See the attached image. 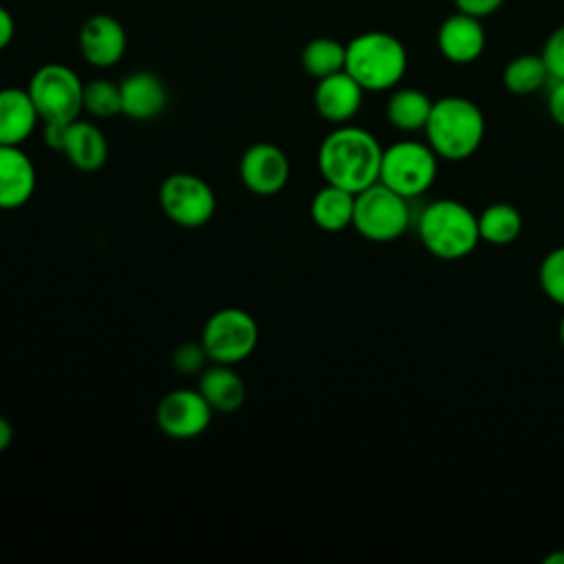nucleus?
<instances>
[{"mask_svg":"<svg viewBox=\"0 0 564 564\" xmlns=\"http://www.w3.org/2000/svg\"><path fill=\"white\" fill-rule=\"evenodd\" d=\"M383 148L377 137L357 126H339L328 132L317 150V167L326 183L352 194L379 181Z\"/></svg>","mask_w":564,"mask_h":564,"instance_id":"f257e3e1","label":"nucleus"},{"mask_svg":"<svg viewBox=\"0 0 564 564\" xmlns=\"http://www.w3.org/2000/svg\"><path fill=\"white\" fill-rule=\"evenodd\" d=\"M427 145L445 161H465L482 143L485 117L482 110L467 97L447 95L432 104L425 123Z\"/></svg>","mask_w":564,"mask_h":564,"instance_id":"f03ea898","label":"nucleus"},{"mask_svg":"<svg viewBox=\"0 0 564 564\" xmlns=\"http://www.w3.org/2000/svg\"><path fill=\"white\" fill-rule=\"evenodd\" d=\"M344 70L364 90H390L408 70V51L392 33L366 31L346 44Z\"/></svg>","mask_w":564,"mask_h":564,"instance_id":"7ed1b4c3","label":"nucleus"},{"mask_svg":"<svg viewBox=\"0 0 564 564\" xmlns=\"http://www.w3.org/2000/svg\"><path fill=\"white\" fill-rule=\"evenodd\" d=\"M419 238L432 256L460 260L480 242L478 216L454 198L434 200L419 216Z\"/></svg>","mask_w":564,"mask_h":564,"instance_id":"20e7f679","label":"nucleus"},{"mask_svg":"<svg viewBox=\"0 0 564 564\" xmlns=\"http://www.w3.org/2000/svg\"><path fill=\"white\" fill-rule=\"evenodd\" d=\"M436 172L438 156L427 143L397 141L381 154L379 183L410 200L432 187Z\"/></svg>","mask_w":564,"mask_h":564,"instance_id":"39448f33","label":"nucleus"},{"mask_svg":"<svg viewBox=\"0 0 564 564\" xmlns=\"http://www.w3.org/2000/svg\"><path fill=\"white\" fill-rule=\"evenodd\" d=\"M410 225L408 198L383 183H372L355 194L352 227L372 242H390L405 234Z\"/></svg>","mask_w":564,"mask_h":564,"instance_id":"423d86ee","label":"nucleus"},{"mask_svg":"<svg viewBox=\"0 0 564 564\" xmlns=\"http://www.w3.org/2000/svg\"><path fill=\"white\" fill-rule=\"evenodd\" d=\"M29 95L42 121L70 123L84 110V84L79 75L57 62L40 66L29 82Z\"/></svg>","mask_w":564,"mask_h":564,"instance_id":"0eeeda50","label":"nucleus"},{"mask_svg":"<svg viewBox=\"0 0 564 564\" xmlns=\"http://www.w3.org/2000/svg\"><path fill=\"white\" fill-rule=\"evenodd\" d=\"M256 317L242 308H220L203 326L200 344L214 364H238L247 359L258 346Z\"/></svg>","mask_w":564,"mask_h":564,"instance_id":"6e6552de","label":"nucleus"},{"mask_svg":"<svg viewBox=\"0 0 564 564\" xmlns=\"http://www.w3.org/2000/svg\"><path fill=\"white\" fill-rule=\"evenodd\" d=\"M163 214L178 227H203L216 212V194L207 181L189 172H174L159 187Z\"/></svg>","mask_w":564,"mask_h":564,"instance_id":"1a4fd4ad","label":"nucleus"},{"mask_svg":"<svg viewBox=\"0 0 564 564\" xmlns=\"http://www.w3.org/2000/svg\"><path fill=\"white\" fill-rule=\"evenodd\" d=\"M212 405L200 390L178 388L167 392L156 405V425L170 438L187 441L203 434L212 423Z\"/></svg>","mask_w":564,"mask_h":564,"instance_id":"9d476101","label":"nucleus"},{"mask_svg":"<svg viewBox=\"0 0 564 564\" xmlns=\"http://www.w3.org/2000/svg\"><path fill=\"white\" fill-rule=\"evenodd\" d=\"M242 185L258 196H273L282 192L291 176V163L282 148L260 141L245 150L240 165Z\"/></svg>","mask_w":564,"mask_h":564,"instance_id":"9b49d317","label":"nucleus"},{"mask_svg":"<svg viewBox=\"0 0 564 564\" xmlns=\"http://www.w3.org/2000/svg\"><path fill=\"white\" fill-rule=\"evenodd\" d=\"M77 42L82 57L97 68L115 66L126 53V31L117 18L106 13L90 15L82 24Z\"/></svg>","mask_w":564,"mask_h":564,"instance_id":"f8f14e48","label":"nucleus"},{"mask_svg":"<svg viewBox=\"0 0 564 564\" xmlns=\"http://www.w3.org/2000/svg\"><path fill=\"white\" fill-rule=\"evenodd\" d=\"M485 29L480 18L456 11L447 15L436 33V46L441 55L452 64H471L485 51Z\"/></svg>","mask_w":564,"mask_h":564,"instance_id":"ddd939ff","label":"nucleus"},{"mask_svg":"<svg viewBox=\"0 0 564 564\" xmlns=\"http://www.w3.org/2000/svg\"><path fill=\"white\" fill-rule=\"evenodd\" d=\"M37 174L31 156L20 145L0 143V209H18L31 200Z\"/></svg>","mask_w":564,"mask_h":564,"instance_id":"4468645a","label":"nucleus"},{"mask_svg":"<svg viewBox=\"0 0 564 564\" xmlns=\"http://www.w3.org/2000/svg\"><path fill=\"white\" fill-rule=\"evenodd\" d=\"M313 99L315 110L322 119L333 123H346L359 112L364 101V88L346 70H339L317 79Z\"/></svg>","mask_w":564,"mask_h":564,"instance_id":"2eb2a0df","label":"nucleus"},{"mask_svg":"<svg viewBox=\"0 0 564 564\" xmlns=\"http://www.w3.org/2000/svg\"><path fill=\"white\" fill-rule=\"evenodd\" d=\"M121 112L130 119L145 121L161 115L167 106L165 84L150 70H137L121 84Z\"/></svg>","mask_w":564,"mask_h":564,"instance_id":"dca6fc26","label":"nucleus"},{"mask_svg":"<svg viewBox=\"0 0 564 564\" xmlns=\"http://www.w3.org/2000/svg\"><path fill=\"white\" fill-rule=\"evenodd\" d=\"M40 121L37 108L26 88L9 86L0 90V143L22 145Z\"/></svg>","mask_w":564,"mask_h":564,"instance_id":"f3484780","label":"nucleus"},{"mask_svg":"<svg viewBox=\"0 0 564 564\" xmlns=\"http://www.w3.org/2000/svg\"><path fill=\"white\" fill-rule=\"evenodd\" d=\"M198 390L214 412H236L245 403V381L229 364H214L198 372Z\"/></svg>","mask_w":564,"mask_h":564,"instance_id":"a211bd4d","label":"nucleus"},{"mask_svg":"<svg viewBox=\"0 0 564 564\" xmlns=\"http://www.w3.org/2000/svg\"><path fill=\"white\" fill-rule=\"evenodd\" d=\"M62 152L77 170L95 172L108 159V141L95 123L75 119L66 128V141Z\"/></svg>","mask_w":564,"mask_h":564,"instance_id":"6ab92c4d","label":"nucleus"},{"mask_svg":"<svg viewBox=\"0 0 564 564\" xmlns=\"http://www.w3.org/2000/svg\"><path fill=\"white\" fill-rule=\"evenodd\" d=\"M352 209H355V194L326 183L322 189L315 192L311 200V218L313 223L328 231L337 234L352 225Z\"/></svg>","mask_w":564,"mask_h":564,"instance_id":"aec40b11","label":"nucleus"},{"mask_svg":"<svg viewBox=\"0 0 564 564\" xmlns=\"http://www.w3.org/2000/svg\"><path fill=\"white\" fill-rule=\"evenodd\" d=\"M432 99L419 88H399L388 97L386 117L401 132L423 130L432 110Z\"/></svg>","mask_w":564,"mask_h":564,"instance_id":"412c9836","label":"nucleus"},{"mask_svg":"<svg viewBox=\"0 0 564 564\" xmlns=\"http://www.w3.org/2000/svg\"><path fill=\"white\" fill-rule=\"evenodd\" d=\"M478 231L489 245H509L522 231V216L509 203H491L478 214Z\"/></svg>","mask_w":564,"mask_h":564,"instance_id":"4be33fe9","label":"nucleus"},{"mask_svg":"<svg viewBox=\"0 0 564 564\" xmlns=\"http://www.w3.org/2000/svg\"><path fill=\"white\" fill-rule=\"evenodd\" d=\"M549 70L540 55H518L507 62L502 70V84L513 95H533L549 82Z\"/></svg>","mask_w":564,"mask_h":564,"instance_id":"5701e85b","label":"nucleus"},{"mask_svg":"<svg viewBox=\"0 0 564 564\" xmlns=\"http://www.w3.org/2000/svg\"><path fill=\"white\" fill-rule=\"evenodd\" d=\"M346 46L333 37H315L302 48V68L315 77H328L344 70Z\"/></svg>","mask_w":564,"mask_h":564,"instance_id":"b1692460","label":"nucleus"},{"mask_svg":"<svg viewBox=\"0 0 564 564\" xmlns=\"http://www.w3.org/2000/svg\"><path fill=\"white\" fill-rule=\"evenodd\" d=\"M84 110L93 117L108 119L121 112V90L119 84L110 79H93L84 84Z\"/></svg>","mask_w":564,"mask_h":564,"instance_id":"393cba45","label":"nucleus"},{"mask_svg":"<svg viewBox=\"0 0 564 564\" xmlns=\"http://www.w3.org/2000/svg\"><path fill=\"white\" fill-rule=\"evenodd\" d=\"M540 289L549 300L564 306V245L551 249L538 269Z\"/></svg>","mask_w":564,"mask_h":564,"instance_id":"a878e982","label":"nucleus"},{"mask_svg":"<svg viewBox=\"0 0 564 564\" xmlns=\"http://www.w3.org/2000/svg\"><path fill=\"white\" fill-rule=\"evenodd\" d=\"M540 57L551 79H564V24L553 29L542 44Z\"/></svg>","mask_w":564,"mask_h":564,"instance_id":"bb28decb","label":"nucleus"},{"mask_svg":"<svg viewBox=\"0 0 564 564\" xmlns=\"http://www.w3.org/2000/svg\"><path fill=\"white\" fill-rule=\"evenodd\" d=\"M207 350L200 341H185L181 346L174 348L172 352V366L181 372V375H196L205 368L207 361Z\"/></svg>","mask_w":564,"mask_h":564,"instance_id":"cd10ccee","label":"nucleus"},{"mask_svg":"<svg viewBox=\"0 0 564 564\" xmlns=\"http://www.w3.org/2000/svg\"><path fill=\"white\" fill-rule=\"evenodd\" d=\"M502 4H505V0H454L456 11L469 13L474 18H487V15L496 13Z\"/></svg>","mask_w":564,"mask_h":564,"instance_id":"c85d7f7f","label":"nucleus"},{"mask_svg":"<svg viewBox=\"0 0 564 564\" xmlns=\"http://www.w3.org/2000/svg\"><path fill=\"white\" fill-rule=\"evenodd\" d=\"M546 108L551 119L564 128V79H553V86L546 97Z\"/></svg>","mask_w":564,"mask_h":564,"instance_id":"c756f323","label":"nucleus"},{"mask_svg":"<svg viewBox=\"0 0 564 564\" xmlns=\"http://www.w3.org/2000/svg\"><path fill=\"white\" fill-rule=\"evenodd\" d=\"M66 128L68 123H57V121H44V143L51 148V150H57L62 152L64 150V141H66Z\"/></svg>","mask_w":564,"mask_h":564,"instance_id":"7c9ffc66","label":"nucleus"},{"mask_svg":"<svg viewBox=\"0 0 564 564\" xmlns=\"http://www.w3.org/2000/svg\"><path fill=\"white\" fill-rule=\"evenodd\" d=\"M13 33H15V22H13V15L0 4V51L7 48L13 40Z\"/></svg>","mask_w":564,"mask_h":564,"instance_id":"2f4dec72","label":"nucleus"},{"mask_svg":"<svg viewBox=\"0 0 564 564\" xmlns=\"http://www.w3.org/2000/svg\"><path fill=\"white\" fill-rule=\"evenodd\" d=\"M13 441V427L11 423L0 414V452H4Z\"/></svg>","mask_w":564,"mask_h":564,"instance_id":"473e14b6","label":"nucleus"},{"mask_svg":"<svg viewBox=\"0 0 564 564\" xmlns=\"http://www.w3.org/2000/svg\"><path fill=\"white\" fill-rule=\"evenodd\" d=\"M544 564H564V551H553L544 557Z\"/></svg>","mask_w":564,"mask_h":564,"instance_id":"72a5a7b5","label":"nucleus"},{"mask_svg":"<svg viewBox=\"0 0 564 564\" xmlns=\"http://www.w3.org/2000/svg\"><path fill=\"white\" fill-rule=\"evenodd\" d=\"M557 337H560V344L564 346V315L560 319V326H557Z\"/></svg>","mask_w":564,"mask_h":564,"instance_id":"f704fd0d","label":"nucleus"}]
</instances>
